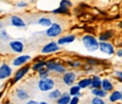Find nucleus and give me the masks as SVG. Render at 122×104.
<instances>
[{"instance_id": "nucleus-34", "label": "nucleus", "mask_w": 122, "mask_h": 104, "mask_svg": "<svg viewBox=\"0 0 122 104\" xmlns=\"http://www.w3.org/2000/svg\"><path fill=\"white\" fill-rule=\"evenodd\" d=\"M87 62L89 65H92V66H97L99 64V60H97V59H88Z\"/></svg>"}, {"instance_id": "nucleus-25", "label": "nucleus", "mask_w": 122, "mask_h": 104, "mask_svg": "<svg viewBox=\"0 0 122 104\" xmlns=\"http://www.w3.org/2000/svg\"><path fill=\"white\" fill-rule=\"evenodd\" d=\"M92 94L95 97H100V98H105L107 96V92L104 91L103 88H92Z\"/></svg>"}, {"instance_id": "nucleus-21", "label": "nucleus", "mask_w": 122, "mask_h": 104, "mask_svg": "<svg viewBox=\"0 0 122 104\" xmlns=\"http://www.w3.org/2000/svg\"><path fill=\"white\" fill-rule=\"evenodd\" d=\"M61 94H62V92H61L59 88H54V89H51V91L49 92L48 98H49L50 100H57V99L61 97Z\"/></svg>"}, {"instance_id": "nucleus-6", "label": "nucleus", "mask_w": 122, "mask_h": 104, "mask_svg": "<svg viewBox=\"0 0 122 104\" xmlns=\"http://www.w3.org/2000/svg\"><path fill=\"white\" fill-rule=\"evenodd\" d=\"M29 71H30V65H28V64H26V65H23V66H21V67H18V69L15 71V74L12 75V82L16 83V82H18V81H21Z\"/></svg>"}, {"instance_id": "nucleus-36", "label": "nucleus", "mask_w": 122, "mask_h": 104, "mask_svg": "<svg viewBox=\"0 0 122 104\" xmlns=\"http://www.w3.org/2000/svg\"><path fill=\"white\" fill-rule=\"evenodd\" d=\"M25 104H39V102H37L34 99H28V100H26Z\"/></svg>"}, {"instance_id": "nucleus-26", "label": "nucleus", "mask_w": 122, "mask_h": 104, "mask_svg": "<svg viewBox=\"0 0 122 104\" xmlns=\"http://www.w3.org/2000/svg\"><path fill=\"white\" fill-rule=\"evenodd\" d=\"M71 100V96H70V93H62L61 94V97L56 100V104H68Z\"/></svg>"}, {"instance_id": "nucleus-22", "label": "nucleus", "mask_w": 122, "mask_h": 104, "mask_svg": "<svg viewBox=\"0 0 122 104\" xmlns=\"http://www.w3.org/2000/svg\"><path fill=\"white\" fill-rule=\"evenodd\" d=\"M81 91H82V88H81L78 85H73V86H71V87H70L68 93H70V96H71V97H75V96L81 97V96H83L82 93H81Z\"/></svg>"}, {"instance_id": "nucleus-40", "label": "nucleus", "mask_w": 122, "mask_h": 104, "mask_svg": "<svg viewBox=\"0 0 122 104\" xmlns=\"http://www.w3.org/2000/svg\"><path fill=\"white\" fill-rule=\"evenodd\" d=\"M5 104H15V103H12V102H6Z\"/></svg>"}, {"instance_id": "nucleus-44", "label": "nucleus", "mask_w": 122, "mask_h": 104, "mask_svg": "<svg viewBox=\"0 0 122 104\" xmlns=\"http://www.w3.org/2000/svg\"><path fill=\"white\" fill-rule=\"evenodd\" d=\"M121 94H122V91H121ZM121 100H122V98H121Z\"/></svg>"}, {"instance_id": "nucleus-45", "label": "nucleus", "mask_w": 122, "mask_h": 104, "mask_svg": "<svg viewBox=\"0 0 122 104\" xmlns=\"http://www.w3.org/2000/svg\"><path fill=\"white\" fill-rule=\"evenodd\" d=\"M121 104H122V103H121Z\"/></svg>"}, {"instance_id": "nucleus-17", "label": "nucleus", "mask_w": 122, "mask_h": 104, "mask_svg": "<svg viewBox=\"0 0 122 104\" xmlns=\"http://www.w3.org/2000/svg\"><path fill=\"white\" fill-rule=\"evenodd\" d=\"M37 23H38L39 26H42V27L48 28V27H50V26L53 25V20L50 18V17H48V16H42V17L38 18Z\"/></svg>"}, {"instance_id": "nucleus-43", "label": "nucleus", "mask_w": 122, "mask_h": 104, "mask_svg": "<svg viewBox=\"0 0 122 104\" xmlns=\"http://www.w3.org/2000/svg\"><path fill=\"white\" fill-rule=\"evenodd\" d=\"M3 12V10H1V7H0V14H1Z\"/></svg>"}, {"instance_id": "nucleus-19", "label": "nucleus", "mask_w": 122, "mask_h": 104, "mask_svg": "<svg viewBox=\"0 0 122 104\" xmlns=\"http://www.w3.org/2000/svg\"><path fill=\"white\" fill-rule=\"evenodd\" d=\"M77 85L82 88V89H87V88H90V85H92V77H83L78 81Z\"/></svg>"}, {"instance_id": "nucleus-4", "label": "nucleus", "mask_w": 122, "mask_h": 104, "mask_svg": "<svg viewBox=\"0 0 122 104\" xmlns=\"http://www.w3.org/2000/svg\"><path fill=\"white\" fill-rule=\"evenodd\" d=\"M64 32V27L62 25H60L59 22H53V25L48 27L45 31V36L49 38H57L59 36H61V33Z\"/></svg>"}, {"instance_id": "nucleus-23", "label": "nucleus", "mask_w": 122, "mask_h": 104, "mask_svg": "<svg viewBox=\"0 0 122 104\" xmlns=\"http://www.w3.org/2000/svg\"><path fill=\"white\" fill-rule=\"evenodd\" d=\"M122 98V94H121V91H112V92H110V96H109V100L111 103H115V102H118L121 100Z\"/></svg>"}, {"instance_id": "nucleus-15", "label": "nucleus", "mask_w": 122, "mask_h": 104, "mask_svg": "<svg viewBox=\"0 0 122 104\" xmlns=\"http://www.w3.org/2000/svg\"><path fill=\"white\" fill-rule=\"evenodd\" d=\"M115 37V32L112 29H107V31H104V32H101L100 36H99V42H110L111 38Z\"/></svg>"}, {"instance_id": "nucleus-31", "label": "nucleus", "mask_w": 122, "mask_h": 104, "mask_svg": "<svg viewBox=\"0 0 122 104\" xmlns=\"http://www.w3.org/2000/svg\"><path fill=\"white\" fill-rule=\"evenodd\" d=\"M16 6L22 9V7H27L28 6V1H26V0H20V1L16 3Z\"/></svg>"}, {"instance_id": "nucleus-13", "label": "nucleus", "mask_w": 122, "mask_h": 104, "mask_svg": "<svg viewBox=\"0 0 122 104\" xmlns=\"http://www.w3.org/2000/svg\"><path fill=\"white\" fill-rule=\"evenodd\" d=\"M77 39V36L75 33H70V34H65L62 37H60L57 39V44L59 45H66V44H71Z\"/></svg>"}, {"instance_id": "nucleus-42", "label": "nucleus", "mask_w": 122, "mask_h": 104, "mask_svg": "<svg viewBox=\"0 0 122 104\" xmlns=\"http://www.w3.org/2000/svg\"><path fill=\"white\" fill-rule=\"evenodd\" d=\"M3 1H11V0H3Z\"/></svg>"}, {"instance_id": "nucleus-38", "label": "nucleus", "mask_w": 122, "mask_h": 104, "mask_svg": "<svg viewBox=\"0 0 122 104\" xmlns=\"http://www.w3.org/2000/svg\"><path fill=\"white\" fill-rule=\"evenodd\" d=\"M4 28H5V22H4V21H3L1 18H0V31L4 29Z\"/></svg>"}, {"instance_id": "nucleus-24", "label": "nucleus", "mask_w": 122, "mask_h": 104, "mask_svg": "<svg viewBox=\"0 0 122 104\" xmlns=\"http://www.w3.org/2000/svg\"><path fill=\"white\" fill-rule=\"evenodd\" d=\"M51 14H55V15H70V9L59 5V7L51 10Z\"/></svg>"}, {"instance_id": "nucleus-35", "label": "nucleus", "mask_w": 122, "mask_h": 104, "mask_svg": "<svg viewBox=\"0 0 122 104\" xmlns=\"http://www.w3.org/2000/svg\"><path fill=\"white\" fill-rule=\"evenodd\" d=\"M78 103H79V97L75 96V97H71V100L68 104H78Z\"/></svg>"}, {"instance_id": "nucleus-5", "label": "nucleus", "mask_w": 122, "mask_h": 104, "mask_svg": "<svg viewBox=\"0 0 122 104\" xmlns=\"http://www.w3.org/2000/svg\"><path fill=\"white\" fill-rule=\"evenodd\" d=\"M30 60H32V56L28 55V54L17 55L16 58L12 59V61H11V66H12V67H21V66L28 64Z\"/></svg>"}, {"instance_id": "nucleus-11", "label": "nucleus", "mask_w": 122, "mask_h": 104, "mask_svg": "<svg viewBox=\"0 0 122 104\" xmlns=\"http://www.w3.org/2000/svg\"><path fill=\"white\" fill-rule=\"evenodd\" d=\"M61 80H62L65 86L71 87V86L75 85V82L77 80V74L75 71H66L65 74L62 75V78H61Z\"/></svg>"}, {"instance_id": "nucleus-18", "label": "nucleus", "mask_w": 122, "mask_h": 104, "mask_svg": "<svg viewBox=\"0 0 122 104\" xmlns=\"http://www.w3.org/2000/svg\"><path fill=\"white\" fill-rule=\"evenodd\" d=\"M114 83H112V81L111 80H109V78H103V82H101V88H103L104 91H106L107 93L109 92H112L114 91Z\"/></svg>"}, {"instance_id": "nucleus-30", "label": "nucleus", "mask_w": 122, "mask_h": 104, "mask_svg": "<svg viewBox=\"0 0 122 104\" xmlns=\"http://www.w3.org/2000/svg\"><path fill=\"white\" fill-rule=\"evenodd\" d=\"M60 6H64V7H67V9H71L73 6V4H72V1L71 0H60V4H59Z\"/></svg>"}, {"instance_id": "nucleus-29", "label": "nucleus", "mask_w": 122, "mask_h": 104, "mask_svg": "<svg viewBox=\"0 0 122 104\" xmlns=\"http://www.w3.org/2000/svg\"><path fill=\"white\" fill-rule=\"evenodd\" d=\"M90 104H106L105 103V100H104V98H100V97H93L92 98V100H90Z\"/></svg>"}, {"instance_id": "nucleus-7", "label": "nucleus", "mask_w": 122, "mask_h": 104, "mask_svg": "<svg viewBox=\"0 0 122 104\" xmlns=\"http://www.w3.org/2000/svg\"><path fill=\"white\" fill-rule=\"evenodd\" d=\"M12 75H14V70H12L11 65L6 64V62L0 65V81H4V80L12 77Z\"/></svg>"}, {"instance_id": "nucleus-39", "label": "nucleus", "mask_w": 122, "mask_h": 104, "mask_svg": "<svg viewBox=\"0 0 122 104\" xmlns=\"http://www.w3.org/2000/svg\"><path fill=\"white\" fill-rule=\"evenodd\" d=\"M39 104H50L49 102H45V100H43V102H39Z\"/></svg>"}, {"instance_id": "nucleus-2", "label": "nucleus", "mask_w": 122, "mask_h": 104, "mask_svg": "<svg viewBox=\"0 0 122 104\" xmlns=\"http://www.w3.org/2000/svg\"><path fill=\"white\" fill-rule=\"evenodd\" d=\"M45 67L50 71V72H54V74H57V75H64L65 72L67 71V67L65 64L62 62H59L54 59L51 60H46V65Z\"/></svg>"}, {"instance_id": "nucleus-9", "label": "nucleus", "mask_w": 122, "mask_h": 104, "mask_svg": "<svg viewBox=\"0 0 122 104\" xmlns=\"http://www.w3.org/2000/svg\"><path fill=\"white\" fill-rule=\"evenodd\" d=\"M9 48L12 53L22 54V51L25 49V44H23V42L20 40V39H11L9 42Z\"/></svg>"}, {"instance_id": "nucleus-37", "label": "nucleus", "mask_w": 122, "mask_h": 104, "mask_svg": "<svg viewBox=\"0 0 122 104\" xmlns=\"http://www.w3.org/2000/svg\"><path fill=\"white\" fill-rule=\"evenodd\" d=\"M115 54H116L118 58H122V48H118V49L115 51Z\"/></svg>"}, {"instance_id": "nucleus-1", "label": "nucleus", "mask_w": 122, "mask_h": 104, "mask_svg": "<svg viewBox=\"0 0 122 104\" xmlns=\"http://www.w3.org/2000/svg\"><path fill=\"white\" fill-rule=\"evenodd\" d=\"M82 44L90 53L99 50V39L95 38L93 34H83L82 36Z\"/></svg>"}, {"instance_id": "nucleus-28", "label": "nucleus", "mask_w": 122, "mask_h": 104, "mask_svg": "<svg viewBox=\"0 0 122 104\" xmlns=\"http://www.w3.org/2000/svg\"><path fill=\"white\" fill-rule=\"evenodd\" d=\"M38 77L39 78H46V77H50V71L46 69V67H43L42 70L38 71Z\"/></svg>"}, {"instance_id": "nucleus-20", "label": "nucleus", "mask_w": 122, "mask_h": 104, "mask_svg": "<svg viewBox=\"0 0 122 104\" xmlns=\"http://www.w3.org/2000/svg\"><path fill=\"white\" fill-rule=\"evenodd\" d=\"M101 82H103V80H101V77L99 75H93V76H92L90 89L92 88H100L101 87Z\"/></svg>"}, {"instance_id": "nucleus-41", "label": "nucleus", "mask_w": 122, "mask_h": 104, "mask_svg": "<svg viewBox=\"0 0 122 104\" xmlns=\"http://www.w3.org/2000/svg\"><path fill=\"white\" fill-rule=\"evenodd\" d=\"M27 1H32V3H34V1H38V0H27Z\"/></svg>"}, {"instance_id": "nucleus-32", "label": "nucleus", "mask_w": 122, "mask_h": 104, "mask_svg": "<svg viewBox=\"0 0 122 104\" xmlns=\"http://www.w3.org/2000/svg\"><path fill=\"white\" fill-rule=\"evenodd\" d=\"M82 65H83V64H82L81 61H76V60H73V61H71V62H70V66H71V67H75V69L81 67Z\"/></svg>"}, {"instance_id": "nucleus-33", "label": "nucleus", "mask_w": 122, "mask_h": 104, "mask_svg": "<svg viewBox=\"0 0 122 104\" xmlns=\"http://www.w3.org/2000/svg\"><path fill=\"white\" fill-rule=\"evenodd\" d=\"M115 77L122 83V70H116L115 71Z\"/></svg>"}, {"instance_id": "nucleus-12", "label": "nucleus", "mask_w": 122, "mask_h": 104, "mask_svg": "<svg viewBox=\"0 0 122 104\" xmlns=\"http://www.w3.org/2000/svg\"><path fill=\"white\" fill-rule=\"evenodd\" d=\"M10 25L15 28H21V29H26L27 28V23L26 21L18 15H12L10 16Z\"/></svg>"}, {"instance_id": "nucleus-16", "label": "nucleus", "mask_w": 122, "mask_h": 104, "mask_svg": "<svg viewBox=\"0 0 122 104\" xmlns=\"http://www.w3.org/2000/svg\"><path fill=\"white\" fill-rule=\"evenodd\" d=\"M15 97L18 100H28L29 99V93L25 88H16L15 91Z\"/></svg>"}, {"instance_id": "nucleus-3", "label": "nucleus", "mask_w": 122, "mask_h": 104, "mask_svg": "<svg viewBox=\"0 0 122 104\" xmlns=\"http://www.w3.org/2000/svg\"><path fill=\"white\" fill-rule=\"evenodd\" d=\"M56 86V82L51 77H46V78H39L38 81V89L40 92H50L54 89Z\"/></svg>"}, {"instance_id": "nucleus-27", "label": "nucleus", "mask_w": 122, "mask_h": 104, "mask_svg": "<svg viewBox=\"0 0 122 104\" xmlns=\"http://www.w3.org/2000/svg\"><path fill=\"white\" fill-rule=\"evenodd\" d=\"M0 40H3V42H10L11 40V36L9 34V32L5 28L0 31Z\"/></svg>"}, {"instance_id": "nucleus-8", "label": "nucleus", "mask_w": 122, "mask_h": 104, "mask_svg": "<svg viewBox=\"0 0 122 104\" xmlns=\"http://www.w3.org/2000/svg\"><path fill=\"white\" fill-rule=\"evenodd\" d=\"M99 50L106 55H114L116 51L115 44L110 43V42H99Z\"/></svg>"}, {"instance_id": "nucleus-14", "label": "nucleus", "mask_w": 122, "mask_h": 104, "mask_svg": "<svg viewBox=\"0 0 122 104\" xmlns=\"http://www.w3.org/2000/svg\"><path fill=\"white\" fill-rule=\"evenodd\" d=\"M45 65H46V60H44V59H33V64L30 65V70L34 71V72H38L39 70L45 67Z\"/></svg>"}, {"instance_id": "nucleus-10", "label": "nucleus", "mask_w": 122, "mask_h": 104, "mask_svg": "<svg viewBox=\"0 0 122 104\" xmlns=\"http://www.w3.org/2000/svg\"><path fill=\"white\" fill-rule=\"evenodd\" d=\"M60 45L57 44V42L55 40H51L49 42V43H46L43 48H42V54H54V53H57V51H60Z\"/></svg>"}]
</instances>
